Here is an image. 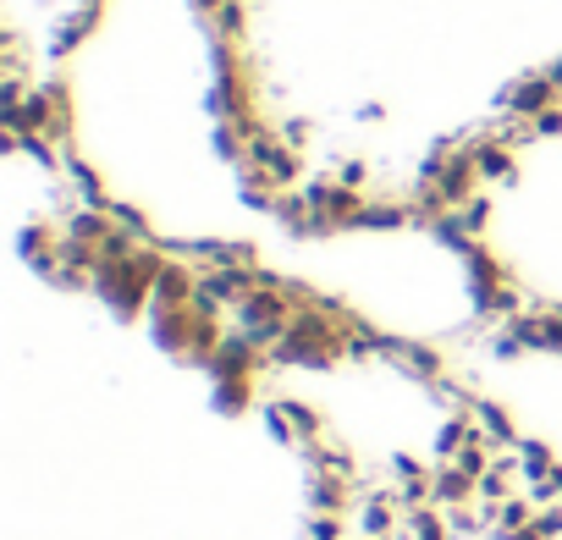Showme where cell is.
<instances>
[{
  "label": "cell",
  "mask_w": 562,
  "mask_h": 540,
  "mask_svg": "<svg viewBox=\"0 0 562 540\" xmlns=\"http://www.w3.org/2000/svg\"><path fill=\"white\" fill-rule=\"evenodd\" d=\"M474 425H480V436L496 447V452H513L524 436H518V425H513V414L502 408V403H491V397H474Z\"/></svg>",
  "instance_id": "cell-3"
},
{
  "label": "cell",
  "mask_w": 562,
  "mask_h": 540,
  "mask_svg": "<svg viewBox=\"0 0 562 540\" xmlns=\"http://www.w3.org/2000/svg\"><path fill=\"white\" fill-rule=\"evenodd\" d=\"M529 133H535V138H557V133H562V105H551V111H540V116L529 122Z\"/></svg>",
  "instance_id": "cell-7"
},
{
  "label": "cell",
  "mask_w": 562,
  "mask_h": 540,
  "mask_svg": "<svg viewBox=\"0 0 562 540\" xmlns=\"http://www.w3.org/2000/svg\"><path fill=\"white\" fill-rule=\"evenodd\" d=\"M331 177H337V182H348V188H359V193H370V166H364V160H337V166H331Z\"/></svg>",
  "instance_id": "cell-6"
},
{
  "label": "cell",
  "mask_w": 562,
  "mask_h": 540,
  "mask_svg": "<svg viewBox=\"0 0 562 540\" xmlns=\"http://www.w3.org/2000/svg\"><path fill=\"white\" fill-rule=\"evenodd\" d=\"M452 221H458V232H463V237H474V243H480V232L491 226V199H485V193H474L469 204H458V210H452Z\"/></svg>",
  "instance_id": "cell-4"
},
{
  "label": "cell",
  "mask_w": 562,
  "mask_h": 540,
  "mask_svg": "<svg viewBox=\"0 0 562 540\" xmlns=\"http://www.w3.org/2000/svg\"><path fill=\"white\" fill-rule=\"evenodd\" d=\"M276 133L288 138V144H293L299 155H310V144H315V127H310V116H288V122H281Z\"/></svg>",
  "instance_id": "cell-5"
},
{
  "label": "cell",
  "mask_w": 562,
  "mask_h": 540,
  "mask_svg": "<svg viewBox=\"0 0 562 540\" xmlns=\"http://www.w3.org/2000/svg\"><path fill=\"white\" fill-rule=\"evenodd\" d=\"M193 7H199V12H204V18H215V12H221V7H226V0H193Z\"/></svg>",
  "instance_id": "cell-9"
},
{
  "label": "cell",
  "mask_w": 562,
  "mask_h": 540,
  "mask_svg": "<svg viewBox=\"0 0 562 540\" xmlns=\"http://www.w3.org/2000/svg\"><path fill=\"white\" fill-rule=\"evenodd\" d=\"M502 540H551V535H546L540 518H535V524H524V529H513V535H502Z\"/></svg>",
  "instance_id": "cell-8"
},
{
  "label": "cell",
  "mask_w": 562,
  "mask_h": 540,
  "mask_svg": "<svg viewBox=\"0 0 562 540\" xmlns=\"http://www.w3.org/2000/svg\"><path fill=\"white\" fill-rule=\"evenodd\" d=\"M463 149H469L480 182H513V177H518V144H513L502 127H480V133H469Z\"/></svg>",
  "instance_id": "cell-1"
},
{
  "label": "cell",
  "mask_w": 562,
  "mask_h": 540,
  "mask_svg": "<svg viewBox=\"0 0 562 540\" xmlns=\"http://www.w3.org/2000/svg\"><path fill=\"white\" fill-rule=\"evenodd\" d=\"M551 105H562V89L551 83V72L540 67V72H524V78H513L507 89H502V100H496V111L502 116H518V122H535L540 111H551Z\"/></svg>",
  "instance_id": "cell-2"
},
{
  "label": "cell",
  "mask_w": 562,
  "mask_h": 540,
  "mask_svg": "<svg viewBox=\"0 0 562 540\" xmlns=\"http://www.w3.org/2000/svg\"><path fill=\"white\" fill-rule=\"evenodd\" d=\"M546 72H551V83H557V89H562V56H557V61H551V67H546Z\"/></svg>",
  "instance_id": "cell-10"
}]
</instances>
